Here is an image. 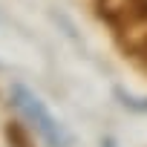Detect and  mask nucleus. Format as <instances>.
Wrapping results in <instances>:
<instances>
[{"label": "nucleus", "instance_id": "nucleus-3", "mask_svg": "<svg viewBox=\"0 0 147 147\" xmlns=\"http://www.w3.org/2000/svg\"><path fill=\"white\" fill-rule=\"evenodd\" d=\"M3 136H6V144H9V147H35L32 133H29L20 121H9L6 130H3Z\"/></svg>", "mask_w": 147, "mask_h": 147}, {"label": "nucleus", "instance_id": "nucleus-4", "mask_svg": "<svg viewBox=\"0 0 147 147\" xmlns=\"http://www.w3.org/2000/svg\"><path fill=\"white\" fill-rule=\"evenodd\" d=\"M124 49H127L130 58H136V61L141 63V69H147V35L138 38V40H133V43H127Z\"/></svg>", "mask_w": 147, "mask_h": 147}, {"label": "nucleus", "instance_id": "nucleus-1", "mask_svg": "<svg viewBox=\"0 0 147 147\" xmlns=\"http://www.w3.org/2000/svg\"><path fill=\"white\" fill-rule=\"evenodd\" d=\"M9 98H12V107L35 127V133L43 138L46 147H72V133L49 113V107H46L29 87L15 84L12 92H9Z\"/></svg>", "mask_w": 147, "mask_h": 147}, {"label": "nucleus", "instance_id": "nucleus-2", "mask_svg": "<svg viewBox=\"0 0 147 147\" xmlns=\"http://www.w3.org/2000/svg\"><path fill=\"white\" fill-rule=\"evenodd\" d=\"M113 95H115V101H118L124 110L138 113V115H147V95H136V92H130V90H124V87H113Z\"/></svg>", "mask_w": 147, "mask_h": 147}, {"label": "nucleus", "instance_id": "nucleus-5", "mask_svg": "<svg viewBox=\"0 0 147 147\" xmlns=\"http://www.w3.org/2000/svg\"><path fill=\"white\" fill-rule=\"evenodd\" d=\"M101 147H118V141H115L113 136H104V138H101Z\"/></svg>", "mask_w": 147, "mask_h": 147}]
</instances>
